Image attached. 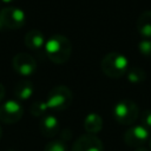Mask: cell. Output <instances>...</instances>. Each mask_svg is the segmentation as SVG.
I'll list each match as a JSON object with an SVG mask.
<instances>
[{
  "label": "cell",
  "mask_w": 151,
  "mask_h": 151,
  "mask_svg": "<svg viewBox=\"0 0 151 151\" xmlns=\"http://www.w3.org/2000/svg\"><path fill=\"white\" fill-rule=\"evenodd\" d=\"M1 136H2V129H1V126H0V139H1Z\"/></svg>",
  "instance_id": "cb8c5ba5"
},
{
  "label": "cell",
  "mask_w": 151,
  "mask_h": 151,
  "mask_svg": "<svg viewBox=\"0 0 151 151\" xmlns=\"http://www.w3.org/2000/svg\"><path fill=\"white\" fill-rule=\"evenodd\" d=\"M4 2H6V4H9V2H13L14 0H2Z\"/></svg>",
  "instance_id": "603a6c76"
},
{
  "label": "cell",
  "mask_w": 151,
  "mask_h": 151,
  "mask_svg": "<svg viewBox=\"0 0 151 151\" xmlns=\"http://www.w3.org/2000/svg\"><path fill=\"white\" fill-rule=\"evenodd\" d=\"M140 122L142 126H144L149 132L151 131V110H145L140 114Z\"/></svg>",
  "instance_id": "d6986e66"
},
{
  "label": "cell",
  "mask_w": 151,
  "mask_h": 151,
  "mask_svg": "<svg viewBox=\"0 0 151 151\" xmlns=\"http://www.w3.org/2000/svg\"><path fill=\"white\" fill-rule=\"evenodd\" d=\"M45 42L46 40L44 34L37 28H32L25 34V45L29 50H40L45 46Z\"/></svg>",
  "instance_id": "7c38bea8"
},
{
  "label": "cell",
  "mask_w": 151,
  "mask_h": 151,
  "mask_svg": "<svg viewBox=\"0 0 151 151\" xmlns=\"http://www.w3.org/2000/svg\"><path fill=\"white\" fill-rule=\"evenodd\" d=\"M39 131L46 138L54 137L59 131V120L53 114H45L39 122Z\"/></svg>",
  "instance_id": "30bf717a"
},
{
  "label": "cell",
  "mask_w": 151,
  "mask_h": 151,
  "mask_svg": "<svg viewBox=\"0 0 151 151\" xmlns=\"http://www.w3.org/2000/svg\"><path fill=\"white\" fill-rule=\"evenodd\" d=\"M45 51L52 63L63 65L68 61L72 54V44L67 37L63 34H53L46 40Z\"/></svg>",
  "instance_id": "6da1fadb"
},
{
  "label": "cell",
  "mask_w": 151,
  "mask_h": 151,
  "mask_svg": "<svg viewBox=\"0 0 151 151\" xmlns=\"http://www.w3.org/2000/svg\"><path fill=\"white\" fill-rule=\"evenodd\" d=\"M7 151H15V150H7Z\"/></svg>",
  "instance_id": "d4e9b609"
},
{
  "label": "cell",
  "mask_w": 151,
  "mask_h": 151,
  "mask_svg": "<svg viewBox=\"0 0 151 151\" xmlns=\"http://www.w3.org/2000/svg\"><path fill=\"white\" fill-rule=\"evenodd\" d=\"M134 151H149L146 147H144V146H142V147H138V149H134Z\"/></svg>",
  "instance_id": "44dd1931"
},
{
  "label": "cell",
  "mask_w": 151,
  "mask_h": 151,
  "mask_svg": "<svg viewBox=\"0 0 151 151\" xmlns=\"http://www.w3.org/2000/svg\"><path fill=\"white\" fill-rule=\"evenodd\" d=\"M125 76H126L127 80L132 84H139V83H143L146 79V72L143 68L138 67V66L129 67Z\"/></svg>",
  "instance_id": "9a60e30c"
},
{
  "label": "cell",
  "mask_w": 151,
  "mask_h": 151,
  "mask_svg": "<svg viewBox=\"0 0 151 151\" xmlns=\"http://www.w3.org/2000/svg\"><path fill=\"white\" fill-rule=\"evenodd\" d=\"M113 118L117 123L125 126H131L139 117V107L131 99L119 100L113 106Z\"/></svg>",
  "instance_id": "3957f363"
},
{
  "label": "cell",
  "mask_w": 151,
  "mask_h": 151,
  "mask_svg": "<svg viewBox=\"0 0 151 151\" xmlns=\"http://www.w3.org/2000/svg\"><path fill=\"white\" fill-rule=\"evenodd\" d=\"M150 132L142 125H132L124 133V142L127 146L138 149L147 142Z\"/></svg>",
  "instance_id": "ba28073f"
},
{
  "label": "cell",
  "mask_w": 151,
  "mask_h": 151,
  "mask_svg": "<svg viewBox=\"0 0 151 151\" xmlns=\"http://www.w3.org/2000/svg\"><path fill=\"white\" fill-rule=\"evenodd\" d=\"M44 151H67V146H66V144H65L63 140H60V139H58V140H52V142H50V143L46 144Z\"/></svg>",
  "instance_id": "e0dca14e"
},
{
  "label": "cell",
  "mask_w": 151,
  "mask_h": 151,
  "mask_svg": "<svg viewBox=\"0 0 151 151\" xmlns=\"http://www.w3.org/2000/svg\"><path fill=\"white\" fill-rule=\"evenodd\" d=\"M24 116V109L18 100L9 99L0 104V122L5 124H15Z\"/></svg>",
  "instance_id": "8992f818"
},
{
  "label": "cell",
  "mask_w": 151,
  "mask_h": 151,
  "mask_svg": "<svg viewBox=\"0 0 151 151\" xmlns=\"http://www.w3.org/2000/svg\"><path fill=\"white\" fill-rule=\"evenodd\" d=\"M34 92V86L31 80H20L14 87V94L19 100H27L32 97Z\"/></svg>",
  "instance_id": "5bb4252c"
},
{
  "label": "cell",
  "mask_w": 151,
  "mask_h": 151,
  "mask_svg": "<svg viewBox=\"0 0 151 151\" xmlns=\"http://www.w3.org/2000/svg\"><path fill=\"white\" fill-rule=\"evenodd\" d=\"M138 50L145 58H151V39H143L138 44Z\"/></svg>",
  "instance_id": "ac0fdd59"
},
{
  "label": "cell",
  "mask_w": 151,
  "mask_h": 151,
  "mask_svg": "<svg viewBox=\"0 0 151 151\" xmlns=\"http://www.w3.org/2000/svg\"><path fill=\"white\" fill-rule=\"evenodd\" d=\"M0 20L5 28L18 29L24 26L26 21V14L21 8L9 6L0 11Z\"/></svg>",
  "instance_id": "5b68a950"
},
{
  "label": "cell",
  "mask_w": 151,
  "mask_h": 151,
  "mask_svg": "<svg viewBox=\"0 0 151 151\" xmlns=\"http://www.w3.org/2000/svg\"><path fill=\"white\" fill-rule=\"evenodd\" d=\"M4 28H5V27H4V25H2V22H1V20H0V32H1Z\"/></svg>",
  "instance_id": "7402d4cb"
},
{
  "label": "cell",
  "mask_w": 151,
  "mask_h": 151,
  "mask_svg": "<svg viewBox=\"0 0 151 151\" xmlns=\"http://www.w3.org/2000/svg\"><path fill=\"white\" fill-rule=\"evenodd\" d=\"M71 151H104V144L96 134L85 133L77 138Z\"/></svg>",
  "instance_id": "9c48e42d"
},
{
  "label": "cell",
  "mask_w": 151,
  "mask_h": 151,
  "mask_svg": "<svg viewBox=\"0 0 151 151\" xmlns=\"http://www.w3.org/2000/svg\"><path fill=\"white\" fill-rule=\"evenodd\" d=\"M136 28L143 39H151V9L140 13L136 22Z\"/></svg>",
  "instance_id": "8fae6325"
},
{
  "label": "cell",
  "mask_w": 151,
  "mask_h": 151,
  "mask_svg": "<svg viewBox=\"0 0 151 151\" xmlns=\"http://www.w3.org/2000/svg\"><path fill=\"white\" fill-rule=\"evenodd\" d=\"M73 100L72 91L65 85L54 86L47 94L45 100L47 109L53 111H64L70 107Z\"/></svg>",
  "instance_id": "277c9868"
},
{
  "label": "cell",
  "mask_w": 151,
  "mask_h": 151,
  "mask_svg": "<svg viewBox=\"0 0 151 151\" xmlns=\"http://www.w3.org/2000/svg\"><path fill=\"white\" fill-rule=\"evenodd\" d=\"M12 66L15 70V72L22 77L32 76L37 71L35 59L26 52L17 53L12 59Z\"/></svg>",
  "instance_id": "52a82bcc"
},
{
  "label": "cell",
  "mask_w": 151,
  "mask_h": 151,
  "mask_svg": "<svg viewBox=\"0 0 151 151\" xmlns=\"http://www.w3.org/2000/svg\"><path fill=\"white\" fill-rule=\"evenodd\" d=\"M5 94H6L5 87H4V85L0 83V104H1V101L4 100V98H5Z\"/></svg>",
  "instance_id": "ffe728a7"
},
{
  "label": "cell",
  "mask_w": 151,
  "mask_h": 151,
  "mask_svg": "<svg viewBox=\"0 0 151 151\" xmlns=\"http://www.w3.org/2000/svg\"><path fill=\"white\" fill-rule=\"evenodd\" d=\"M47 105L45 101H34L29 106V112L34 117H44L45 112L47 111Z\"/></svg>",
  "instance_id": "2e32d148"
},
{
  "label": "cell",
  "mask_w": 151,
  "mask_h": 151,
  "mask_svg": "<svg viewBox=\"0 0 151 151\" xmlns=\"http://www.w3.org/2000/svg\"><path fill=\"white\" fill-rule=\"evenodd\" d=\"M103 118L98 113H88L84 119V129L90 134H96L103 129Z\"/></svg>",
  "instance_id": "4fadbf2b"
},
{
  "label": "cell",
  "mask_w": 151,
  "mask_h": 151,
  "mask_svg": "<svg viewBox=\"0 0 151 151\" xmlns=\"http://www.w3.org/2000/svg\"><path fill=\"white\" fill-rule=\"evenodd\" d=\"M100 68L105 76L109 78H120L126 74L129 70L127 58L118 52H110L101 58Z\"/></svg>",
  "instance_id": "7a4b0ae2"
}]
</instances>
